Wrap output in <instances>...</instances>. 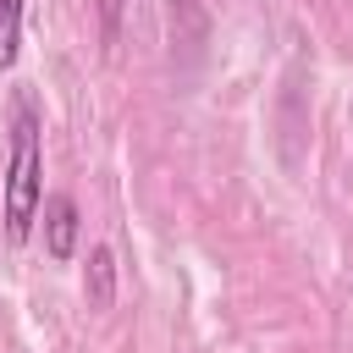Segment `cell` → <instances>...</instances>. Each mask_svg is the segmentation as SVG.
I'll list each match as a JSON object with an SVG mask.
<instances>
[{
	"label": "cell",
	"mask_w": 353,
	"mask_h": 353,
	"mask_svg": "<svg viewBox=\"0 0 353 353\" xmlns=\"http://www.w3.org/2000/svg\"><path fill=\"white\" fill-rule=\"evenodd\" d=\"M39 215H44V254L66 265L77 254V204H72V193H50L39 204Z\"/></svg>",
	"instance_id": "cell-2"
},
{
	"label": "cell",
	"mask_w": 353,
	"mask_h": 353,
	"mask_svg": "<svg viewBox=\"0 0 353 353\" xmlns=\"http://www.w3.org/2000/svg\"><path fill=\"white\" fill-rule=\"evenodd\" d=\"M39 105L33 94H11V154H6V182H0V221L6 243H28L39 204H44V143H39Z\"/></svg>",
	"instance_id": "cell-1"
},
{
	"label": "cell",
	"mask_w": 353,
	"mask_h": 353,
	"mask_svg": "<svg viewBox=\"0 0 353 353\" xmlns=\"http://www.w3.org/2000/svg\"><path fill=\"white\" fill-rule=\"evenodd\" d=\"M116 11H121V0H105V39H116Z\"/></svg>",
	"instance_id": "cell-5"
},
{
	"label": "cell",
	"mask_w": 353,
	"mask_h": 353,
	"mask_svg": "<svg viewBox=\"0 0 353 353\" xmlns=\"http://www.w3.org/2000/svg\"><path fill=\"white\" fill-rule=\"evenodd\" d=\"M83 298H88V309H110L116 303V254L99 243V248H88V270H83Z\"/></svg>",
	"instance_id": "cell-3"
},
{
	"label": "cell",
	"mask_w": 353,
	"mask_h": 353,
	"mask_svg": "<svg viewBox=\"0 0 353 353\" xmlns=\"http://www.w3.org/2000/svg\"><path fill=\"white\" fill-rule=\"evenodd\" d=\"M22 55V0H0V72H11Z\"/></svg>",
	"instance_id": "cell-4"
}]
</instances>
